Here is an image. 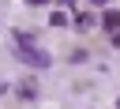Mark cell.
<instances>
[{"mask_svg": "<svg viewBox=\"0 0 120 109\" xmlns=\"http://www.w3.org/2000/svg\"><path fill=\"white\" fill-rule=\"evenodd\" d=\"M75 26H79V30H94V26H98V15H94V11H86V15H79V19H75Z\"/></svg>", "mask_w": 120, "mask_h": 109, "instance_id": "cell-3", "label": "cell"}, {"mask_svg": "<svg viewBox=\"0 0 120 109\" xmlns=\"http://www.w3.org/2000/svg\"><path fill=\"white\" fill-rule=\"evenodd\" d=\"M105 4H112V0H94V8H105Z\"/></svg>", "mask_w": 120, "mask_h": 109, "instance_id": "cell-8", "label": "cell"}, {"mask_svg": "<svg viewBox=\"0 0 120 109\" xmlns=\"http://www.w3.org/2000/svg\"><path fill=\"white\" fill-rule=\"evenodd\" d=\"M116 109H120V101H116Z\"/></svg>", "mask_w": 120, "mask_h": 109, "instance_id": "cell-10", "label": "cell"}, {"mask_svg": "<svg viewBox=\"0 0 120 109\" xmlns=\"http://www.w3.org/2000/svg\"><path fill=\"white\" fill-rule=\"evenodd\" d=\"M56 4H60V8H71V4H75V0H56Z\"/></svg>", "mask_w": 120, "mask_h": 109, "instance_id": "cell-6", "label": "cell"}, {"mask_svg": "<svg viewBox=\"0 0 120 109\" xmlns=\"http://www.w3.org/2000/svg\"><path fill=\"white\" fill-rule=\"evenodd\" d=\"M15 56H19L22 64H30V68H49V64H52V56L41 53L38 45H22V49H15Z\"/></svg>", "mask_w": 120, "mask_h": 109, "instance_id": "cell-1", "label": "cell"}, {"mask_svg": "<svg viewBox=\"0 0 120 109\" xmlns=\"http://www.w3.org/2000/svg\"><path fill=\"white\" fill-rule=\"evenodd\" d=\"M101 26H105L109 34H116V30H120V11H105V15H101Z\"/></svg>", "mask_w": 120, "mask_h": 109, "instance_id": "cell-2", "label": "cell"}, {"mask_svg": "<svg viewBox=\"0 0 120 109\" xmlns=\"http://www.w3.org/2000/svg\"><path fill=\"white\" fill-rule=\"evenodd\" d=\"M4 94H8V83H0V98H4Z\"/></svg>", "mask_w": 120, "mask_h": 109, "instance_id": "cell-9", "label": "cell"}, {"mask_svg": "<svg viewBox=\"0 0 120 109\" xmlns=\"http://www.w3.org/2000/svg\"><path fill=\"white\" fill-rule=\"evenodd\" d=\"M112 45H116V49H120V30H116V34H112Z\"/></svg>", "mask_w": 120, "mask_h": 109, "instance_id": "cell-7", "label": "cell"}, {"mask_svg": "<svg viewBox=\"0 0 120 109\" xmlns=\"http://www.w3.org/2000/svg\"><path fill=\"white\" fill-rule=\"evenodd\" d=\"M49 23H52V26H68L71 19H68V11H52V15H49Z\"/></svg>", "mask_w": 120, "mask_h": 109, "instance_id": "cell-4", "label": "cell"}, {"mask_svg": "<svg viewBox=\"0 0 120 109\" xmlns=\"http://www.w3.org/2000/svg\"><path fill=\"white\" fill-rule=\"evenodd\" d=\"M30 8H45V4H52V0H26Z\"/></svg>", "mask_w": 120, "mask_h": 109, "instance_id": "cell-5", "label": "cell"}]
</instances>
